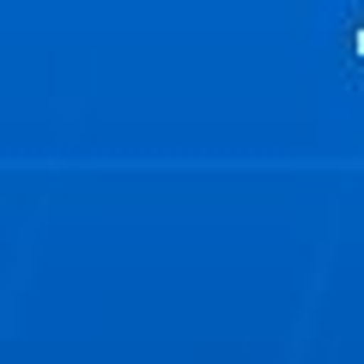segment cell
Wrapping results in <instances>:
<instances>
[{
  "label": "cell",
  "mask_w": 364,
  "mask_h": 364,
  "mask_svg": "<svg viewBox=\"0 0 364 364\" xmlns=\"http://www.w3.org/2000/svg\"><path fill=\"white\" fill-rule=\"evenodd\" d=\"M352 49H358V55H364V31H358V37H352Z\"/></svg>",
  "instance_id": "obj_1"
}]
</instances>
